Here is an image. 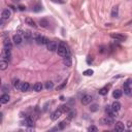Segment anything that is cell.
Returning a JSON list of instances; mask_svg holds the SVG:
<instances>
[{"label": "cell", "mask_w": 132, "mask_h": 132, "mask_svg": "<svg viewBox=\"0 0 132 132\" xmlns=\"http://www.w3.org/2000/svg\"><path fill=\"white\" fill-rule=\"evenodd\" d=\"M57 53L60 57H66V56H69V51H68L67 47L65 43L60 42V44L58 45V49H57Z\"/></svg>", "instance_id": "cell-1"}, {"label": "cell", "mask_w": 132, "mask_h": 132, "mask_svg": "<svg viewBox=\"0 0 132 132\" xmlns=\"http://www.w3.org/2000/svg\"><path fill=\"white\" fill-rule=\"evenodd\" d=\"M123 88H124V93L126 95H132V81L131 79H128L127 82H125L123 85Z\"/></svg>", "instance_id": "cell-2"}, {"label": "cell", "mask_w": 132, "mask_h": 132, "mask_svg": "<svg viewBox=\"0 0 132 132\" xmlns=\"http://www.w3.org/2000/svg\"><path fill=\"white\" fill-rule=\"evenodd\" d=\"M35 41H36L37 44L43 45V44H48L50 40L45 36H42V35H39V34H37V35L35 36Z\"/></svg>", "instance_id": "cell-3"}, {"label": "cell", "mask_w": 132, "mask_h": 132, "mask_svg": "<svg viewBox=\"0 0 132 132\" xmlns=\"http://www.w3.org/2000/svg\"><path fill=\"white\" fill-rule=\"evenodd\" d=\"M1 60H5L9 62L11 60V53H10V50H6V49H3L2 53H1Z\"/></svg>", "instance_id": "cell-4"}, {"label": "cell", "mask_w": 132, "mask_h": 132, "mask_svg": "<svg viewBox=\"0 0 132 132\" xmlns=\"http://www.w3.org/2000/svg\"><path fill=\"white\" fill-rule=\"evenodd\" d=\"M62 113H63V111H62V108L61 107H59L58 110H56L53 113H52V120H53V121H56V120H58L61 116H62Z\"/></svg>", "instance_id": "cell-5"}, {"label": "cell", "mask_w": 132, "mask_h": 132, "mask_svg": "<svg viewBox=\"0 0 132 132\" xmlns=\"http://www.w3.org/2000/svg\"><path fill=\"white\" fill-rule=\"evenodd\" d=\"M100 123L101 125H107V126H111L113 124V119L111 116H107L105 118H103L100 120Z\"/></svg>", "instance_id": "cell-6"}, {"label": "cell", "mask_w": 132, "mask_h": 132, "mask_svg": "<svg viewBox=\"0 0 132 132\" xmlns=\"http://www.w3.org/2000/svg\"><path fill=\"white\" fill-rule=\"evenodd\" d=\"M92 100H93V97H92V95L86 94V95L83 96V98H82V103L84 105H88V104H90V103L92 102Z\"/></svg>", "instance_id": "cell-7"}, {"label": "cell", "mask_w": 132, "mask_h": 132, "mask_svg": "<svg viewBox=\"0 0 132 132\" xmlns=\"http://www.w3.org/2000/svg\"><path fill=\"white\" fill-rule=\"evenodd\" d=\"M111 37L113 38V39H114V40H117V41H124V40H126V36H124V35H122V34H119V33H113L112 35H111Z\"/></svg>", "instance_id": "cell-8"}, {"label": "cell", "mask_w": 132, "mask_h": 132, "mask_svg": "<svg viewBox=\"0 0 132 132\" xmlns=\"http://www.w3.org/2000/svg\"><path fill=\"white\" fill-rule=\"evenodd\" d=\"M10 17H11V11L9 9H4L1 13V20H3V21L8 20Z\"/></svg>", "instance_id": "cell-9"}, {"label": "cell", "mask_w": 132, "mask_h": 132, "mask_svg": "<svg viewBox=\"0 0 132 132\" xmlns=\"http://www.w3.org/2000/svg\"><path fill=\"white\" fill-rule=\"evenodd\" d=\"M10 100V97L8 95V93H3L1 95V97H0V102L2 103V104H6V103H8Z\"/></svg>", "instance_id": "cell-10"}, {"label": "cell", "mask_w": 132, "mask_h": 132, "mask_svg": "<svg viewBox=\"0 0 132 132\" xmlns=\"http://www.w3.org/2000/svg\"><path fill=\"white\" fill-rule=\"evenodd\" d=\"M111 106H112V110H113V112L114 114H116L120 110H121V103L118 102V101H114Z\"/></svg>", "instance_id": "cell-11"}, {"label": "cell", "mask_w": 132, "mask_h": 132, "mask_svg": "<svg viewBox=\"0 0 132 132\" xmlns=\"http://www.w3.org/2000/svg\"><path fill=\"white\" fill-rule=\"evenodd\" d=\"M47 48H48V50L49 51H51V52H55V51H57V49H58V45H57V42H55V41H49V43L47 44Z\"/></svg>", "instance_id": "cell-12"}, {"label": "cell", "mask_w": 132, "mask_h": 132, "mask_svg": "<svg viewBox=\"0 0 132 132\" xmlns=\"http://www.w3.org/2000/svg\"><path fill=\"white\" fill-rule=\"evenodd\" d=\"M13 40H14V43L19 45L23 42V37L21 36V34H15L14 37H13Z\"/></svg>", "instance_id": "cell-13"}, {"label": "cell", "mask_w": 132, "mask_h": 132, "mask_svg": "<svg viewBox=\"0 0 132 132\" xmlns=\"http://www.w3.org/2000/svg\"><path fill=\"white\" fill-rule=\"evenodd\" d=\"M3 45H4V49H6V50H11V49H13V43L10 42L8 37H5L4 38Z\"/></svg>", "instance_id": "cell-14"}, {"label": "cell", "mask_w": 132, "mask_h": 132, "mask_svg": "<svg viewBox=\"0 0 132 132\" xmlns=\"http://www.w3.org/2000/svg\"><path fill=\"white\" fill-rule=\"evenodd\" d=\"M124 129H125V125L122 122H117L116 125H114V130L116 131L121 132V131H124Z\"/></svg>", "instance_id": "cell-15"}, {"label": "cell", "mask_w": 132, "mask_h": 132, "mask_svg": "<svg viewBox=\"0 0 132 132\" xmlns=\"http://www.w3.org/2000/svg\"><path fill=\"white\" fill-rule=\"evenodd\" d=\"M42 88H43V85L41 83H35L32 87L33 91H35V92H40L42 90Z\"/></svg>", "instance_id": "cell-16"}, {"label": "cell", "mask_w": 132, "mask_h": 132, "mask_svg": "<svg viewBox=\"0 0 132 132\" xmlns=\"http://www.w3.org/2000/svg\"><path fill=\"white\" fill-rule=\"evenodd\" d=\"M122 95H123V91H121V90H114V91H113V98H116V99L121 98Z\"/></svg>", "instance_id": "cell-17"}, {"label": "cell", "mask_w": 132, "mask_h": 132, "mask_svg": "<svg viewBox=\"0 0 132 132\" xmlns=\"http://www.w3.org/2000/svg\"><path fill=\"white\" fill-rule=\"evenodd\" d=\"M63 63H64V65L66 67H70L71 64H72V61H71V58L69 56H66L65 58H64V61H63Z\"/></svg>", "instance_id": "cell-18"}, {"label": "cell", "mask_w": 132, "mask_h": 132, "mask_svg": "<svg viewBox=\"0 0 132 132\" xmlns=\"http://www.w3.org/2000/svg\"><path fill=\"white\" fill-rule=\"evenodd\" d=\"M29 88H30L29 83L23 82V83H22V86H21V90H20V91H22V92H27L28 90H29Z\"/></svg>", "instance_id": "cell-19"}, {"label": "cell", "mask_w": 132, "mask_h": 132, "mask_svg": "<svg viewBox=\"0 0 132 132\" xmlns=\"http://www.w3.org/2000/svg\"><path fill=\"white\" fill-rule=\"evenodd\" d=\"M24 124L26 126H28V127H33L34 126V121H33V119H31V118H26L25 121H24Z\"/></svg>", "instance_id": "cell-20"}, {"label": "cell", "mask_w": 132, "mask_h": 132, "mask_svg": "<svg viewBox=\"0 0 132 132\" xmlns=\"http://www.w3.org/2000/svg\"><path fill=\"white\" fill-rule=\"evenodd\" d=\"M22 83L23 82H21L20 79H18V78H15L14 79V83H13V85H14V87L17 89V90H21V86H22Z\"/></svg>", "instance_id": "cell-21"}, {"label": "cell", "mask_w": 132, "mask_h": 132, "mask_svg": "<svg viewBox=\"0 0 132 132\" xmlns=\"http://www.w3.org/2000/svg\"><path fill=\"white\" fill-rule=\"evenodd\" d=\"M7 67H8V62L7 61H5V60L0 61V69L5 70V69H7Z\"/></svg>", "instance_id": "cell-22"}, {"label": "cell", "mask_w": 132, "mask_h": 132, "mask_svg": "<svg viewBox=\"0 0 132 132\" xmlns=\"http://www.w3.org/2000/svg\"><path fill=\"white\" fill-rule=\"evenodd\" d=\"M23 37H24L25 40H30V39L32 38L31 31H24V33H23Z\"/></svg>", "instance_id": "cell-23"}, {"label": "cell", "mask_w": 132, "mask_h": 132, "mask_svg": "<svg viewBox=\"0 0 132 132\" xmlns=\"http://www.w3.org/2000/svg\"><path fill=\"white\" fill-rule=\"evenodd\" d=\"M39 25H40L41 27H43V28H48L49 25H50V23H49V21L47 19H41L40 21H39Z\"/></svg>", "instance_id": "cell-24"}, {"label": "cell", "mask_w": 132, "mask_h": 132, "mask_svg": "<svg viewBox=\"0 0 132 132\" xmlns=\"http://www.w3.org/2000/svg\"><path fill=\"white\" fill-rule=\"evenodd\" d=\"M118 15H119V8H118V6L113 7V9H112V17H113V18H117Z\"/></svg>", "instance_id": "cell-25"}, {"label": "cell", "mask_w": 132, "mask_h": 132, "mask_svg": "<svg viewBox=\"0 0 132 132\" xmlns=\"http://www.w3.org/2000/svg\"><path fill=\"white\" fill-rule=\"evenodd\" d=\"M105 113H107V116H111V117H113V110H112V106H110V105H107V106H105Z\"/></svg>", "instance_id": "cell-26"}, {"label": "cell", "mask_w": 132, "mask_h": 132, "mask_svg": "<svg viewBox=\"0 0 132 132\" xmlns=\"http://www.w3.org/2000/svg\"><path fill=\"white\" fill-rule=\"evenodd\" d=\"M108 93V88L107 87H103L99 90V95H102V96H104Z\"/></svg>", "instance_id": "cell-27"}, {"label": "cell", "mask_w": 132, "mask_h": 132, "mask_svg": "<svg viewBox=\"0 0 132 132\" xmlns=\"http://www.w3.org/2000/svg\"><path fill=\"white\" fill-rule=\"evenodd\" d=\"M26 23H27V25H29V26H31V27H36L35 22H34L32 19H30V18H27V19H26Z\"/></svg>", "instance_id": "cell-28"}, {"label": "cell", "mask_w": 132, "mask_h": 132, "mask_svg": "<svg viewBox=\"0 0 132 132\" xmlns=\"http://www.w3.org/2000/svg\"><path fill=\"white\" fill-rule=\"evenodd\" d=\"M75 114H76L75 111H69V112H68V120L70 121L71 119H73L74 117H75Z\"/></svg>", "instance_id": "cell-29"}, {"label": "cell", "mask_w": 132, "mask_h": 132, "mask_svg": "<svg viewBox=\"0 0 132 132\" xmlns=\"http://www.w3.org/2000/svg\"><path fill=\"white\" fill-rule=\"evenodd\" d=\"M44 87H45V89H48V90L53 89L54 88V83L53 82H47L45 85H44Z\"/></svg>", "instance_id": "cell-30"}, {"label": "cell", "mask_w": 132, "mask_h": 132, "mask_svg": "<svg viewBox=\"0 0 132 132\" xmlns=\"http://www.w3.org/2000/svg\"><path fill=\"white\" fill-rule=\"evenodd\" d=\"M9 91H10V87L8 85H3L2 86V92L3 93H9Z\"/></svg>", "instance_id": "cell-31"}, {"label": "cell", "mask_w": 132, "mask_h": 132, "mask_svg": "<svg viewBox=\"0 0 132 132\" xmlns=\"http://www.w3.org/2000/svg\"><path fill=\"white\" fill-rule=\"evenodd\" d=\"M41 8H42L41 5L37 4V5H35V6H33L32 10H33V11H35V13H38V11H40V10H41Z\"/></svg>", "instance_id": "cell-32"}, {"label": "cell", "mask_w": 132, "mask_h": 132, "mask_svg": "<svg viewBox=\"0 0 132 132\" xmlns=\"http://www.w3.org/2000/svg\"><path fill=\"white\" fill-rule=\"evenodd\" d=\"M90 111H91V112H97V111H98V104H96V103L92 104V105L90 106Z\"/></svg>", "instance_id": "cell-33"}, {"label": "cell", "mask_w": 132, "mask_h": 132, "mask_svg": "<svg viewBox=\"0 0 132 132\" xmlns=\"http://www.w3.org/2000/svg\"><path fill=\"white\" fill-rule=\"evenodd\" d=\"M93 73H94V71L92 70V69H87V70H85V71H84V75L89 76V75H92Z\"/></svg>", "instance_id": "cell-34"}, {"label": "cell", "mask_w": 132, "mask_h": 132, "mask_svg": "<svg viewBox=\"0 0 132 132\" xmlns=\"http://www.w3.org/2000/svg\"><path fill=\"white\" fill-rule=\"evenodd\" d=\"M88 131H89V132H97V131H98V129H97L96 126L92 125V126H90V127L88 128Z\"/></svg>", "instance_id": "cell-35"}, {"label": "cell", "mask_w": 132, "mask_h": 132, "mask_svg": "<svg viewBox=\"0 0 132 132\" xmlns=\"http://www.w3.org/2000/svg\"><path fill=\"white\" fill-rule=\"evenodd\" d=\"M51 1H53L54 3H59V4L64 3V0H51Z\"/></svg>", "instance_id": "cell-36"}, {"label": "cell", "mask_w": 132, "mask_h": 132, "mask_svg": "<svg viewBox=\"0 0 132 132\" xmlns=\"http://www.w3.org/2000/svg\"><path fill=\"white\" fill-rule=\"evenodd\" d=\"M65 85H66V83H64V84H63V85H61V86H60V87H58V88H57V90H60V89H62V88H63V87H64V86H65Z\"/></svg>", "instance_id": "cell-37"}]
</instances>
